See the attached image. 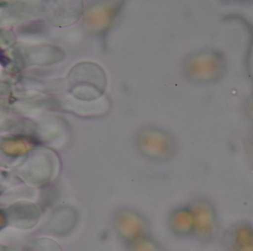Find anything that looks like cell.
Wrapping results in <instances>:
<instances>
[{"label": "cell", "instance_id": "cell-1", "mask_svg": "<svg viewBox=\"0 0 253 251\" xmlns=\"http://www.w3.org/2000/svg\"><path fill=\"white\" fill-rule=\"evenodd\" d=\"M229 68L230 63L226 53L218 49H211L194 56L190 65V73L199 83L215 84L224 80Z\"/></svg>", "mask_w": 253, "mask_h": 251}, {"label": "cell", "instance_id": "cell-2", "mask_svg": "<svg viewBox=\"0 0 253 251\" xmlns=\"http://www.w3.org/2000/svg\"><path fill=\"white\" fill-rule=\"evenodd\" d=\"M196 213L201 234L207 239L213 238L218 229V215L215 206L211 202H201Z\"/></svg>", "mask_w": 253, "mask_h": 251}, {"label": "cell", "instance_id": "cell-3", "mask_svg": "<svg viewBox=\"0 0 253 251\" xmlns=\"http://www.w3.org/2000/svg\"><path fill=\"white\" fill-rule=\"evenodd\" d=\"M226 241L231 251H236L253 243V224L245 221L235 224L227 232Z\"/></svg>", "mask_w": 253, "mask_h": 251}, {"label": "cell", "instance_id": "cell-4", "mask_svg": "<svg viewBox=\"0 0 253 251\" xmlns=\"http://www.w3.org/2000/svg\"><path fill=\"white\" fill-rule=\"evenodd\" d=\"M242 113L245 118L253 126V93L248 96L242 103Z\"/></svg>", "mask_w": 253, "mask_h": 251}, {"label": "cell", "instance_id": "cell-5", "mask_svg": "<svg viewBox=\"0 0 253 251\" xmlns=\"http://www.w3.org/2000/svg\"><path fill=\"white\" fill-rule=\"evenodd\" d=\"M245 149L248 160L253 167V128L245 137Z\"/></svg>", "mask_w": 253, "mask_h": 251}, {"label": "cell", "instance_id": "cell-6", "mask_svg": "<svg viewBox=\"0 0 253 251\" xmlns=\"http://www.w3.org/2000/svg\"><path fill=\"white\" fill-rule=\"evenodd\" d=\"M236 251H253V242L250 243V244L247 245V246H244L243 248L238 249Z\"/></svg>", "mask_w": 253, "mask_h": 251}]
</instances>
